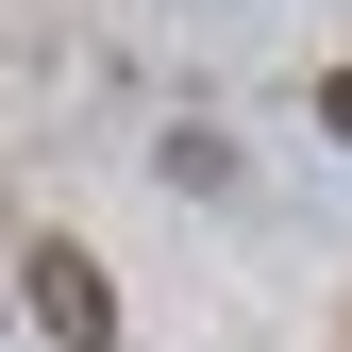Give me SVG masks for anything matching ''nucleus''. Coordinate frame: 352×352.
Wrapping results in <instances>:
<instances>
[{
    "mask_svg": "<svg viewBox=\"0 0 352 352\" xmlns=\"http://www.w3.org/2000/svg\"><path fill=\"white\" fill-rule=\"evenodd\" d=\"M34 319H51L67 352H118V285L84 269V252H34Z\"/></svg>",
    "mask_w": 352,
    "mask_h": 352,
    "instance_id": "f257e3e1",
    "label": "nucleus"
},
{
    "mask_svg": "<svg viewBox=\"0 0 352 352\" xmlns=\"http://www.w3.org/2000/svg\"><path fill=\"white\" fill-rule=\"evenodd\" d=\"M319 118H336V135H352V67H336V84H319Z\"/></svg>",
    "mask_w": 352,
    "mask_h": 352,
    "instance_id": "f03ea898",
    "label": "nucleus"
}]
</instances>
